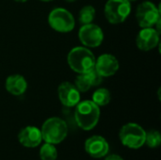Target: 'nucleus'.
<instances>
[{"label": "nucleus", "mask_w": 161, "mask_h": 160, "mask_svg": "<svg viewBox=\"0 0 161 160\" xmlns=\"http://www.w3.org/2000/svg\"><path fill=\"white\" fill-rule=\"evenodd\" d=\"M100 118V108L92 101L86 100L75 106V120L77 125L86 131L93 129Z\"/></svg>", "instance_id": "obj_1"}, {"label": "nucleus", "mask_w": 161, "mask_h": 160, "mask_svg": "<svg viewBox=\"0 0 161 160\" xmlns=\"http://www.w3.org/2000/svg\"><path fill=\"white\" fill-rule=\"evenodd\" d=\"M85 151L93 158H101L108 155L109 145L105 138L101 136H92L85 141Z\"/></svg>", "instance_id": "obj_11"}, {"label": "nucleus", "mask_w": 161, "mask_h": 160, "mask_svg": "<svg viewBox=\"0 0 161 160\" xmlns=\"http://www.w3.org/2000/svg\"><path fill=\"white\" fill-rule=\"evenodd\" d=\"M144 129L138 124L129 123L125 124L119 133V138L123 145L130 149H140L145 144Z\"/></svg>", "instance_id": "obj_4"}, {"label": "nucleus", "mask_w": 161, "mask_h": 160, "mask_svg": "<svg viewBox=\"0 0 161 160\" xmlns=\"http://www.w3.org/2000/svg\"><path fill=\"white\" fill-rule=\"evenodd\" d=\"M86 74H87L88 76L90 77V80H91V83H92V87L99 86V85L102 83L104 77L98 74V72L95 70V68L92 69L91 71H89V72L86 73Z\"/></svg>", "instance_id": "obj_20"}, {"label": "nucleus", "mask_w": 161, "mask_h": 160, "mask_svg": "<svg viewBox=\"0 0 161 160\" xmlns=\"http://www.w3.org/2000/svg\"><path fill=\"white\" fill-rule=\"evenodd\" d=\"M41 132L42 141L55 145L62 142L66 139L68 134V126L62 119L52 117L43 123Z\"/></svg>", "instance_id": "obj_3"}, {"label": "nucleus", "mask_w": 161, "mask_h": 160, "mask_svg": "<svg viewBox=\"0 0 161 160\" xmlns=\"http://www.w3.org/2000/svg\"><path fill=\"white\" fill-rule=\"evenodd\" d=\"M67 2H75V1H76V0H66Z\"/></svg>", "instance_id": "obj_23"}, {"label": "nucleus", "mask_w": 161, "mask_h": 160, "mask_svg": "<svg viewBox=\"0 0 161 160\" xmlns=\"http://www.w3.org/2000/svg\"><path fill=\"white\" fill-rule=\"evenodd\" d=\"M110 99H111V95L109 91L105 88H101L93 92L92 101L98 107H104L110 102Z\"/></svg>", "instance_id": "obj_15"}, {"label": "nucleus", "mask_w": 161, "mask_h": 160, "mask_svg": "<svg viewBox=\"0 0 161 160\" xmlns=\"http://www.w3.org/2000/svg\"><path fill=\"white\" fill-rule=\"evenodd\" d=\"M159 42V32L153 27H143L138 34L136 43L139 49L150 51Z\"/></svg>", "instance_id": "obj_9"}, {"label": "nucleus", "mask_w": 161, "mask_h": 160, "mask_svg": "<svg viewBox=\"0 0 161 160\" xmlns=\"http://www.w3.org/2000/svg\"><path fill=\"white\" fill-rule=\"evenodd\" d=\"M50 26L60 33H68L75 28V18L73 14L63 8H54L48 16Z\"/></svg>", "instance_id": "obj_6"}, {"label": "nucleus", "mask_w": 161, "mask_h": 160, "mask_svg": "<svg viewBox=\"0 0 161 160\" xmlns=\"http://www.w3.org/2000/svg\"><path fill=\"white\" fill-rule=\"evenodd\" d=\"M78 37L81 43L87 47H98L103 40H104V33L100 26L94 24H88L83 25L79 31Z\"/></svg>", "instance_id": "obj_8"}, {"label": "nucleus", "mask_w": 161, "mask_h": 160, "mask_svg": "<svg viewBox=\"0 0 161 160\" xmlns=\"http://www.w3.org/2000/svg\"><path fill=\"white\" fill-rule=\"evenodd\" d=\"M41 1H43V2H49V1H52V0H41Z\"/></svg>", "instance_id": "obj_24"}, {"label": "nucleus", "mask_w": 161, "mask_h": 160, "mask_svg": "<svg viewBox=\"0 0 161 160\" xmlns=\"http://www.w3.org/2000/svg\"><path fill=\"white\" fill-rule=\"evenodd\" d=\"M27 89V82L20 74L9 75L6 80V90L12 95H22Z\"/></svg>", "instance_id": "obj_14"}, {"label": "nucleus", "mask_w": 161, "mask_h": 160, "mask_svg": "<svg viewBox=\"0 0 161 160\" xmlns=\"http://www.w3.org/2000/svg\"><path fill=\"white\" fill-rule=\"evenodd\" d=\"M136 18L141 27H153L160 20V11L154 3L145 1L138 6Z\"/></svg>", "instance_id": "obj_7"}, {"label": "nucleus", "mask_w": 161, "mask_h": 160, "mask_svg": "<svg viewBox=\"0 0 161 160\" xmlns=\"http://www.w3.org/2000/svg\"><path fill=\"white\" fill-rule=\"evenodd\" d=\"M14 1H16V2H26L27 0H14Z\"/></svg>", "instance_id": "obj_22"}, {"label": "nucleus", "mask_w": 161, "mask_h": 160, "mask_svg": "<svg viewBox=\"0 0 161 160\" xmlns=\"http://www.w3.org/2000/svg\"><path fill=\"white\" fill-rule=\"evenodd\" d=\"M105 160H124V158L118 155H110V156L106 157Z\"/></svg>", "instance_id": "obj_21"}, {"label": "nucleus", "mask_w": 161, "mask_h": 160, "mask_svg": "<svg viewBox=\"0 0 161 160\" xmlns=\"http://www.w3.org/2000/svg\"><path fill=\"white\" fill-rule=\"evenodd\" d=\"M75 87L80 92L88 91L92 86L87 74H79L75 78Z\"/></svg>", "instance_id": "obj_18"}, {"label": "nucleus", "mask_w": 161, "mask_h": 160, "mask_svg": "<svg viewBox=\"0 0 161 160\" xmlns=\"http://www.w3.org/2000/svg\"><path fill=\"white\" fill-rule=\"evenodd\" d=\"M95 13H96L95 8L92 6H85V7H83L80 9L79 15H78V20H79L80 24L82 25L92 24V21L94 20Z\"/></svg>", "instance_id": "obj_16"}, {"label": "nucleus", "mask_w": 161, "mask_h": 160, "mask_svg": "<svg viewBox=\"0 0 161 160\" xmlns=\"http://www.w3.org/2000/svg\"><path fill=\"white\" fill-rule=\"evenodd\" d=\"M19 142L26 148H35L42 141V132L36 126H26L18 135Z\"/></svg>", "instance_id": "obj_13"}, {"label": "nucleus", "mask_w": 161, "mask_h": 160, "mask_svg": "<svg viewBox=\"0 0 161 160\" xmlns=\"http://www.w3.org/2000/svg\"><path fill=\"white\" fill-rule=\"evenodd\" d=\"M40 157L42 160H56L58 151L54 144L45 142L40 149Z\"/></svg>", "instance_id": "obj_17"}, {"label": "nucleus", "mask_w": 161, "mask_h": 160, "mask_svg": "<svg viewBox=\"0 0 161 160\" xmlns=\"http://www.w3.org/2000/svg\"><path fill=\"white\" fill-rule=\"evenodd\" d=\"M131 11V4L127 0H108L105 6L107 20L113 25L125 22Z\"/></svg>", "instance_id": "obj_5"}, {"label": "nucleus", "mask_w": 161, "mask_h": 160, "mask_svg": "<svg viewBox=\"0 0 161 160\" xmlns=\"http://www.w3.org/2000/svg\"><path fill=\"white\" fill-rule=\"evenodd\" d=\"M127 1H129V2H131V1H136V0H127Z\"/></svg>", "instance_id": "obj_25"}, {"label": "nucleus", "mask_w": 161, "mask_h": 160, "mask_svg": "<svg viewBox=\"0 0 161 160\" xmlns=\"http://www.w3.org/2000/svg\"><path fill=\"white\" fill-rule=\"evenodd\" d=\"M58 98L61 104L67 108L75 107L80 101V91L70 82H63L58 89Z\"/></svg>", "instance_id": "obj_10"}, {"label": "nucleus", "mask_w": 161, "mask_h": 160, "mask_svg": "<svg viewBox=\"0 0 161 160\" xmlns=\"http://www.w3.org/2000/svg\"><path fill=\"white\" fill-rule=\"evenodd\" d=\"M95 70L103 77H108L117 73L119 70V61L111 54H103L96 60Z\"/></svg>", "instance_id": "obj_12"}, {"label": "nucleus", "mask_w": 161, "mask_h": 160, "mask_svg": "<svg viewBox=\"0 0 161 160\" xmlns=\"http://www.w3.org/2000/svg\"><path fill=\"white\" fill-rule=\"evenodd\" d=\"M145 143L150 148H158L161 143L160 133L157 130H151L145 135Z\"/></svg>", "instance_id": "obj_19"}, {"label": "nucleus", "mask_w": 161, "mask_h": 160, "mask_svg": "<svg viewBox=\"0 0 161 160\" xmlns=\"http://www.w3.org/2000/svg\"><path fill=\"white\" fill-rule=\"evenodd\" d=\"M68 64L77 74H86L95 65V57L86 47H75L68 54Z\"/></svg>", "instance_id": "obj_2"}]
</instances>
